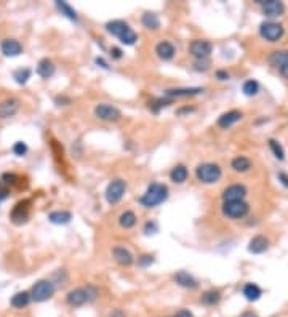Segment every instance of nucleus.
I'll return each instance as SVG.
<instances>
[{"instance_id":"nucleus-22","label":"nucleus","mask_w":288,"mask_h":317,"mask_svg":"<svg viewBox=\"0 0 288 317\" xmlns=\"http://www.w3.org/2000/svg\"><path fill=\"white\" fill-rule=\"evenodd\" d=\"M242 119V112L239 111H229V112H224L221 117L218 119V125L221 128H229L232 127L234 123H237Z\"/></svg>"},{"instance_id":"nucleus-5","label":"nucleus","mask_w":288,"mask_h":317,"mask_svg":"<svg viewBox=\"0 0 288 317\" xmlns=\"http://www.w3.org/2000/svg\"><path fill=\"white\" fill-rule=\"evenodd\" d=\"M250 207L244 200H234V202H224L223 205V213L227 216V218L232 220H239L244 218V216L248 213Z\"/></svg>"},{"instance_id":"nucleus-28","label":"nucleus","mask_w":288,"mask_h":317,"mask_svg":"<svg viewBox=\"0 0 288 317\" xmlns=\"http://www.w3.org/2000/svg\"><path fill=\"white\" fill-rule=\"evenodd\" d=\"M48 220L53 223V224H67L71 220H72V215L69 212H51L48 215Z\"/></svg>"},{"instance_id":"nucleus-44","label":"nucleus","mask_w":288,"mask_h":317,"mask_svg":"<svg viewBox=\"0 0 288 317\" xmlns=\"http://www.w3.org/2000/svg\"><path fill=\"white\" fill-rule=\"evenodd\" d=\"M216 77H218L219 80H227V79H229V74H227L226 71H218L216 72Z\"/></svg>"},{"instance_id":"nucleus-32","label":"nucleus","mask_w":288,"mask_h":317,"mask_svg":"<svg viewBox=\"0 0 288 317\" xmlns=\"http://www.w3.org/2000/svg\"><path fill=\"white\" fill-rule=\"evenodd\" d=\"M219 300H221V293L216 292V290H208L202 295V303L207 305V306H215L219 303Z\"/></svg>"},{"instance_id":"nucleus-47","label":"nucleus","mask_w":288,"mask_h":317,"mask_svg":"<svg viewBox=\"0 0 288 317\" xmlns=\"http://www.w3.org/2000/svg\"><path fill=\"white\" fill-rule=\"evenodd\" d=\"M111 317H125V314L120 311V309H116V311L111 314Z\"/></svg>"},{"instance_id":"nucleus-19","label":"nucleus","mask_w":288,"mask_h":317,"mask_svg":"<svg viewBox=\"0 0 288 317\" xmlns=\"http://www.w3.org/2000/svg\"><path fill=\"white\" fill-rule=\"evenodd\" d=\"M203 93V88L195 87V88H170L165 91V96L168 98H184V96H194Z\"/></svg>"},{"instance_id":"nucleus-37","label":"nucleus","mask_w":288,"mask_h":317,"mask_svg":"<svg viewBox=\"0 0 288 317\" xmlns=\"http://www.w3.org/2000/svg\"><path fill=\"white\" fill-rule=\"evenodd\" d=\"M13 152L16 154L18 157L26 156V152H27V146H26V143H22V141H16V143L13 144Z\"/></svg>"},{"instance_id":"nucleus-23","label":"nucleus","mask_w":288,"mask_h":317,"mask_svg":"<svg viewBox=\"0 0 288 317\" xmlns=\"http://www.w3.org/2000/svg\"><path fill=\"white\" fill-rule=\"evenodd\" d=\"M269 247V241L264 236H256L253 237L252 241H250V245H248V250L252 253H263L266 252Z\"/></svg>"},{"instance_id":"nucleus-9","label":"nucleus","mask_w":288,"mask_h":317,"mask_svg":"<svg viewBox=\"0 0 288 317\" xmlns=\"http://www.w3.org/2000/svg\"><path fill=\"white\" fill-rule=\"evenodd\" d=\"M269 63L277 69L280 75L288 79V50H277L271 55Z\"/></svg>"},{"instance_id":"nucleus-40","label":"nucleus","mask_w":288,"mask_h":317,"mask_svg":"<svg viewBox=\"0 0 288 317\" xmlns=\"http://www.w3.org/2000/svg\"><path fill=\"white\" fill-rule=\"evenodd\" d=\"M16 181H18V176L14 173H3L2 175V183H5V184H14Z\"/></svg>"},{"instance_id":"nucleus-43","label":"nucleus","mask_w":288,"mask_h":317,"mask_svg":"<svg viewBox=\"0 0 288 317\" xmlns=\"http://www.w3.org/2000/svg\"><path fill=\"white\" fill-rule=\"evenodd\" d=\"M173 317H194V316H192V313L186 311V309H181V311H178Z\"/></svg>"},{"instance_id":"nucleus-6","label":"nucleus","mask_w":288,"mask_h":317,"mask_svg":"<svg viewBox=\"0 0 288 317\" xmlns=\"http://www.w3.org/2000/svg\"><path fill=\"white\" fill-rule=\"evenodd\" d=\"M127 191V183L124 180H114L109 183L108 189H106V200L109 204H117L122 200Z\"/></svg>"},{"instance_id":"nucleus-27","label":"nucleus","mask_w":288,"mask_h":317,"mask_svg":"<svg viewBox=\"0 0 288 317\" xmlns=\"http://www.w3.org/2000/svg\"><path fill=\"white\" fill-rule=\"evenodd\" d=\"M244 295H245V298L248 301H256V300L261 298L263 292H261V289L258 287L256 284H247L244 287Z\"/></svg>"},{"instance_id":"nucleus-14","label":"nucleus","mask_w":288,"mask_h":317,"mask_svg":"<svg viewBox=\"0 0 288 317\" xmlns=\"http://www.w3.org/2000/svg\"><path fill=\"white\" fill-rule=\"evenodd\" d=\"M19 109V101L16 98H6L0 103V119H10Z\"/></svg>"},{"instance_id":"nucleus-45","label":"nucleus","mask_w":288,"mask_h":317,"mask_svg":"<svg viewBox=\"0 0 288 317\" xmlns=\"http://www.w3.org/2000/svg\"><path fill=\"white\" fill-rule=\"evenodd\" d=\"M96 64H100V66H101V67H104V69H109L108 63H106V61H104L103 58H96Z\"/></svg>"},{"instance_id":"nucleus-12","label":"nucleus","mask_w":288,"mask_h":317,"mask_svg":"<svg viewBox=\"0 0 288 317\" xmlns=\"http://www.w3.org/2000/svg\"><path fill=\"white\" fill-rule=\"evenodd\" d=\"M0 50L6 58H14L19 56L22 53V45L16 40V38H5L0 43Z\"/></svg>"},{"instance_id":"nucleus-31","label":"nucleus","mask_w":288,"mask_h":317,"mask_svg":"<svg viewBox=\"0 0 288 317\" xmlns=\"http://www.w3.org/2000/svg\"><path fill=\"white\" fill-rule=\"evenodd\" d=\"M136 220H138V218H136V215L133 212H130V210H127V212H124L122 215L119 216V224L122 228H125V229H130L136 224Z\"/></svg>"},{"instance_id":"nucleus-24","label":"nucleus","mask_w":288,"mask_h":317,"mask_svg":"<svg viewBox=\"0 0 288 317\" xmlns=\"http://www.w3.org/2000/svg\"><path fill=\"white\" fill-rule=\"evenodd\" d=\"M141 22H143L144 27L150 29V30H157L158 27H160V19H158L157 14L152 13V11H146V13H144L143 18H141Z\"/></svg>"},{"instance_id":"nucleus-10","label":"nucleus","mask_w":288,"mask_h":317,"mask_svg":"<svg viewBox=\"0 0 288 317\" xmlns=\"http://www.w3.org/2000/svg\"><path fill=\"white\" fill-rule=\"evenodd\" d=\"M189 53L195 59H207L211 53V43L208 40L197 38V40H192L191 45H189Z\"/></svg>"},{"instance_id":"nucleus-41","label":"nucleus","mask_w":288,"mask_h":317,"mask_svg":"<svg viewBox=\"0 0 288 317\" xmlns=\"http://www.w3.org/2000/svg\"><path fill=\"white\" fill-rule=\"evenodd\" d=\"M144 233H146V234H155L157 233V224L154 221H147L146 226H144Z\"/></svg>"},{"instance_id":"nucleus-42","label":"nucleus","mask_w":288,"mask_h":317,"mask_svg":"<svg viewBox=\"0 0 288 317\" xmlns=\"http://www.w3.org/2000/svg\"><path fill=\"white\" fill-rule=\"evenodd\" d=\"M111 55H112V58H116V59H120V58H122V50L114 47V48L111 50Z\"/></svg>"},{"instance_id":"nucleus-8","label":"nucleus","mask_w":288,"mask_h":317,"mask_svg":"<svg viewBox=\"0 0 288 317\" xmlns=\"http://www.w3.org/2000/svg\"><path fill=\"white\" fill-rule=\"evenodd\" d=\"M95 115L100 120L104 122H117L122 117V112H120L116 106H111V104H98L95 107Z\"/></svg>"},{"instance_id":"nucleus-34","label":"nucleus","mask_w":288,"mask_h":317,"mask_svg":"<svg viewBox=\"0 0 288 317\" xmlns=\"http://www.w3.org/2000/svg\"><path fill=\"white\" fill-rule=\"evenodd\" d=\"M173 101H171V99H168V98H166V99H163V98H158V99H154V101L152 103H149V109L150 111H152V112H158V111H160L162 109V107H166V106H170Z\"/></svg>"},{"instance_id":"nucleus-3","label":"nucleus","mask_w":288,"mask_h":317,"mask_svg":"<svg viewBox=\"0 0 288 317\" xmlns=\"http://www.w3.org/2000/svg\"><path fill=\"white\" fill-rule=\"evenodd\" d=\"M221 175H223L221 167H219L218 164H202L195 170L197 180L203 184H213V183L219 181Z\"/></svg>"},{"instance_id":"nucleus-48","label":"nucleus","mask_w":288,"mask_h":317,"mask_svg":"<svg viewBox=\"0 0 288 317\" xmlns=\"http://www.w3.org/2000/svg\"><path fill=\"white\" fill-rule=\"evenodd\" d=\"M240 317H258V316L255 313H244Z\"/></svg>"},{"instance_id":"nucleus-38","label":"nucleus","mask_w":288,"mask_h":317,"mask_svg":"<svg viewBox=\"0 0 288 317\" xmlns=\"http://www.w3.org/2000/svg\"><path fill=\"white\" fill-rule=\"evenodd\" d=\"M194 67H195V71L205 72V71H208V67H210V61H208V59H197L195 64H194Z\"/></svg>"},{"instance_id":"nucleus-29","label":"nucleus","mask_w":288,"mask_h":317,"mask_svg":"<svg viewBox=\"0 0 288 317\" xmlns=\"http://www.w3.org/2000/svg\"><path fill=\"white\" fill-rule=\"evenodd\" d=\"M232 168L236 170V172L239 173H245L248 172L250 168H252V162H250V159L244 157V156H239L232 160Z\"/></svg>"},{"instance_id":"nucleus-33","label":"nucleus","mask_w":288,"mask_h":317,"mask_svg":"<svg viewBox=\"0 0 288 317\" xmlns=\"http://www.w3.org/2000/svg\"><path fill=\"white\" fill-rule=\"evenodd\" d=\"M56 8L61 11V14H64L66 18H69L72 21H77V13H75V10L72 8V6L69 3H66V2H56Z\"/></svg>"},{"instance_id":"nucleus-2","label":"nucleus","mask_w":288,"mask_h":317,"mask_svg":"<svg viewBox=\"0 0 288 317\" xmlns=\"http://www.w3.org/2000/svg\"><path fill=\"white\" fill-rule=\"evenodd\" d=\"M106 30H108L109 34H112L114 37H117L119 40L125 45H133L136 40H138V34H136L130 27V24L125 21H120V19L109 21L108 24H106Z\"/></svg>"},{"instance_id":"nucleus-7","label":"nucleus","mask_w":288,"mask_h":317,"mask_svg":"<svg viewBox=\"0 0 288 317\" xmlns=\"http://www.w3.org/2000/svg\"><path fill=\"white\" fill-rule=\"evenodd\" d=\"M260 34L263 38H266L269 42H277L279 38H282V35H284V26L279 24V22H272V21L263 22L260 26Z\"/></svg>"},{"instance_id":"nucleus-16","label":"nucleus","mask_w":288,"mask_h":317,"mask_svg":"<svg viewBox=\"0 0 288 317\" xmlns=\"http://www.w3.org/2000/svg\"><path fill=\"white\" fill-rule=\"evenodd\" d=\"M29 218V202L24 200V202H19L16 204V207L13 208L11 212V220L14 224H22L26 223Z\"/></svg>"},{"instance_id":"nucleus-13","label":"nucleus","mask_w":288,"mask_h":317,"mask_svg":"<svg viewBox=\"0 0 288 317\" xmlns=\"http://www.w3.org/2000/svg\"><path fill=\"white\" fill-rule=\"evenodd\" d=\"M67 305L72 308H80L85 303H88V297H87V290L85 289H74L67 293L66 297Z\"/></svg>"},{"instance_id":"nucleus-11","label":"nucleus","mask_w":288,"mask_h":317,"mask_svg":"<svg viewBox=\"0 0 288 317\" xmlns=\"http://www.w3.org/2000/svg\"><path fill=\"white\" fill-rule=\"evenodd\" d=\"M258 3L261 5L263 13L269 18L280 16V14H284L285 11V5L282 2H279V0H258Z\"/></svg>"},{"instance_id":"nucleus-15","label":"nucleus","mask_w":288,"mask_h":317,"mask_svg":"<svg viewBox=\"0 0 288 317\" xmlns=\"http://www.w3.org/2000/svg\"><path fill=\"white\" fill-rule=\"evenodd\" d=\"M247 196V189L242 184H232V186L226 188L223 192V199L224 202H234V200H244V197Z\"/></svg>"},{"instance_id":"nucleus-26","label":"nucleus","mask_w":288,"mask_h":317,"mask_svg":"<svg viewBox=\"0 0 288 317\" xmlns=\"http://www.w3.org/2000/svg\"><path fill=\"white\" fill-rule=\"evenodd\" d=\"M187 176H189V172H187V168L184 165H176L170 172V180L173 183H176V184H183L187 180Z\"/></svg>"},{"instance_id":"nucleus-39","label":"nucleus","mask_w":288,"mask_h":317,"mask_svg":"<svg viewBox=\"0 0 288 317\" xmlns=\"http://www.w3.org/2000/svg\"><path fill=\"white\" fill-rule=\"evenodd\" d=\"M154 263V257H150V255H143L141 258H138V265L141 268H147Z\"/></svg>"},{"instance_id":"nucleus-36","label":"nucleus","mask_w":288,"mask_h":317,"mask_svg":"<svg viewBox=\"0 0 288 317\" xmlns=\"http://www.w3.org/2000/svg\"><path fill=\"white\" fill-rule=\"evenodd\" d=\"M269 146H271L272 152H274V156H276L279 160H284V159H285V152H284V149H282V146H280L276 140H269Z\"/></svg>"},{"instance_id":"nucleus-20","label":"nucleus","mask_w":288,"mask_h":317,"mask_svg":"<svg viewBox=\"0 0 288 317\" xmlns=\"http://www.w3.org/2000/svg\"><path fill=\"white\" fill-rule=\"evenodd\" d=\"M155 53H157V56L160 58V59H163V61H170L173 56H175L176 50H175V47H173V43L163 40V42H160V43H157Z\"/></svg>"},{"instance_id":"nucleus-18","label":"nucleus","mask_w":288,"mask_h":317,"mask_svg":"<svg viewBox=\"0 0 288 317\" xmlns=\"http://www.w3.org/2000/svg\"><path fill=\"white\" fill-rule=\"evenodd\" d=\"M173 279H175V282L179 285V287H184V289H197L199 287V282H197L189 273H186V271H178Z\"/></svg>"},{"instance_id":"nucleus-46","label":"nucleus","mask_w":288,"mask_h":317,"mask_svg":"<svg viewBox=\"0 0 288 317\" xmlns=\"http://www.w3.org/2000/svg\"><path fill=\"white\" fill-rule=\"evenodd\" d=\"M279 180H282V183L288 188V176L285 173H279Z\"/></svg>"},{"instance_id":"nucleus-4","label":"nucleus","mask_w":288,"mask_h":317,"mask_svg":"<svg viewBox=\"0 0 288 317\" xmlns=\"http://www.w3.org/2000/svg\"><path fill=\"white\" fill-rule=\"evenodd\" d=\"M55 292H56V287L51 281H47V279L37 281L32 285L31 300L37 301V303H43V301H48L53 295H55Z\"/></svg>"},{"instance_id":"nucleus-17","label":"nucleus","mask_w":288,"mask_h":317,"mask_svg":"<svg viewBox=\"0 0 288 317\" xmlns=\"http://www.w3.org/2000/svg\"><path fill=\"white\" fill-rule=\"evenodd\" d=\"M112 255H114V260H116L119 265H122V266H130L133 265V255L128 252L125 247H114V250H112Z\"/></svg>"},{"instance_id":"nucleus-30","label":"nucleus","mask_w":288,"mask_h":317,"mask_svg":"<svg viewBox=\"0 0 288 317\" xmlns=\"http://www.w3.org/2000/svg\"><path fill=\"white\" fill-rule=\"evenodd\" d=\"M31 75H32V71L29 67H19L16 71H13V79L19 85L27 83V80L31 79Z\"/></svg>"},{"instance_id":"nucleus-21","label":"nucleus","mask_w":288,"mask_h":317,"mask_svg":"<svg viewBox=\"0 0 288 317\" xmlns=\"http://www.w3.org/2000/svg\"><path fill=\"white\" fill-rule=\"evenodd\" d=\"M55 71L56 67L53 64V61L48 58L40 59L39 64H37V74H39L42 79H50V77H53V74H55Z\"/></svg>"},{"instance_id":"nucleus-1","label":"nucleus","mask_w":288,"mask_h":317,"mask_svg":"<svg viewBox=\"0 0 288 317\" xmlns=\"http://www.w3.org/2000/svg\"><path fill=\"white\" fill-rule=\"evenodd\" d=\"M166 199H168V188L162 183H152L149 184L146 192L140 197V204L146 208H154L163 204Z\"/></svg>"},{"instance_id":"nucleus-35","label":"nucleus","mask_w":288,"mask_h":317,"mask_svg":"<svg viewBox=\"0 0 288 317\" xmlns=\"http://www.w3.org/2000/svg\"><path fill=\"white\" fill-rule=\"evenodd\" d=\"M244 93L247 95V96H255L258 91H260V85H258V82L256 80H247L245 83H244Z\"/></svg>"},{"instance_id":"nucleus-25","label":"nucleus","mask_w":288,"mask_h":317,"mask_svg":"<svg viewBox=\"0 0 288 317\" xmlns=\"http://www.w3.org/2000/svg\"><path fill=\"white\" fill-rule=\"evenodd\" d=\"M29 303H31V293L29 292H18L11 297V306L22 309L26 308Z\"/></svg>"}]
</instances>
